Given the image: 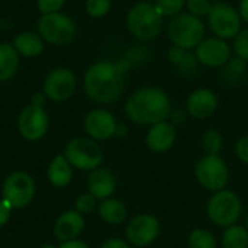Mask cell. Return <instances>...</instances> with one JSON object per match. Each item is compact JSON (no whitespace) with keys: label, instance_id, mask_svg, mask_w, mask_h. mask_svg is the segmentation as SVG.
Masks as SVG:
<instances>
[{"label":"cell","instance_id":"1","mask_svg":"<svg viewBox=\"0 0 248 248\" xmlns=\"http://www.w3.org/2000/svg\"><path fill=\"white\" fill-rule=\"evenodd\" d=\"M128 70L121 61H96L83 76V89L87 97L100 105L116 102L125 86V73Z\"/></svg>","mask_w":248,"mask_h":248},{"label":"cell","instance_id":"2","mask_svg":"<svg viewBox=\"0 0 248 248\" xmlns=\"http://www.w3.org/2000/svg\"><path fill=\"white\" fill-rule=\"evenodd\" d=\"M170 113V97L163 89L154 86L135 90L125 103V115L137 125H155L167 121Z\"/></svg>","mask_w":248,"mask_h":248},{"label":"cell","instance_id":"3","mask_svg":"<svg viewBox=\"0 0 248 248\" xmlns=\"http://www.w3.org/2000/svg\"><path fill=\"white\" fill-rule=\"evenodd\" d=\"M126 29L138 41L150 42L158 38L164 28V17L158 13L154 3L138 1L126 13Z\"/></svg>","mask_w":248,"mask_h":248},{"label":"cell","instance_id":"4","mask_svg":"<svg viewBox=\"0 0 248 248\" xmlns=\"http://www.w3.org/2000/svg\"><path fill=\"white\" fill-rule=\"evenodd\" d=\"M36 29L45 44L55 46H64L71 44L77 35L76 20L62 12L41 15V17L38 19Z\"/></svg>","mask_w":248,"mask_h":248},{"label":"cell","instance_id":"5","mask_svg":"<svg viewBox=\"0 0 248 248\" xmlns=\"http://www.w3.org/2000/svg\"><path fill=\"white\" fill-rule=\"evenodd\" d=\"M167 33L173 45L192 51L205 38V23L202 19L187 12H182L170 19L167 25Z\"/></svg>","mask_w":248,"mask_h":248},{"label":"cell","instance_id":"6","mask_svg":"<svg viewBox=\"0 0 248 248\" xmlns=\"http://www.w3.org/2000/svg\"><path fill=\"white\" fill-rule=\"evenodd\" d=\"M64 157L73 169L81 171H93L103 163V150L97 141L89 137L73 138L64 148Z\"/></svg>","mask_w":248,"mask_h":248},{"label":"cell","instance_id":"7","mask_svg":"<svg viewBox=\"0 0 248 248\" xmlns=\"http://www.w3.org/2000/svg\"><path fill=\"white\" fill-rule=\"evenodd\" d=\"M206 214L211 222L218 227L228 228L235 225L243 214V202L240 196L231 190L215 192L206 206Z\"/></svg>","mask_w":248,"mask_h":248},{"label":"cell","instance_id":"8","mask_svg":"<svg viewBox=\"0 0 248 248\" xmlns=\"http://www.w3.org/2000/svg\"><path fill=\"white\" fill-rule=\"evenodd\" d=\"M36 186L33 177L26 171H13L9 174L1 187V199L13 209H23L33 202Z\"/></svg>","mask_w":248,"mask_h":248},{"label":"cell","instance_id":"9","mask_svg":"<svg viewBox=\"0 0 248 248\" xmlns=\"http://www.w3.org/2000/svg\"><path fill=\"white\" fill-rule=\"evenodd\" d=\"M206 23L214 32V36L221 39H234L241 31V16L238 10L224 1H217L212 4L209 15L206 16Z\"/></svg>","mask_w":248,"mask_h":248},{"label":"cell","instance_id":"10","mask_svg":"<svg viewBox=\"0 0 248 248\" xmlns=\"http://www.w3.org/2000/svg\"><path fill=\"white\" fill-rule=\"evenodd\" d=\"M195 176L203 189L215 193L225 189L228 185L230 170L227 163L219 155H205L198 161Z\"/></svg>","mask_w":248,"mask_h":248},{"label":"cell","instance_id":"11","mask_svg":"<svg viewBox=\"0 0 248 248\" xmlns=\"http://www.w3.org/2000/svg\"><path fill=\"white\" fill-rule=\"evenodd\" d=\"M77 89V77L73 70L67 67L52 68L44 78L42 93L45 97L55 103H62L73 97Z\"/></svg>","mask_w":248,"mask_h":248},{"label":"cell","instance_id":"12","mask_svg":"<svg viewBox=\"0 0 248 248\" xmlns=\"http://www.w3.org/2000/svg\"><path fill=\"white\" fill-rule=\"evenodd\" d=\"M49 128V116L44 106L29 103L17 116V131L26 141L35 142L42 140Z\"/></svg>","mask_w":248,"mask_h":248},{"label":"cell","instance_id":"13","mask_svg":"<svg viewBox=\"0 0 248 248\" xmlns=\"http://www.w3.org/2000/svg\"><path fill=\"white\" fill-rule=\"evenodd\" d=\"M125 235L131 246L147 247L160 235V221L151 214H140L128 222Z\"/></svg>","mask_w":248,"mask_h":248},{"label":"cell","instance_id":"14","mask_svg":"<svg viewBox=\"0 0 248 248\" xmlns=\"http://www.w3.org/2000/svg\"><path fill=\"white\" fill-rule=\"evenodd\" d=\"M232 48L225 39L218 36L203 38L195 48V55L199 64L209 68H222L231 60Z\"/></svg>","mask_w":248,"mask_h":248},{"label":"cell","instance_id":"15","mask_svg":"<svg viewBox=\"0 0 248 248\" xmlns=\"http://www.w3.org/2000/svg\"><path fill=\"white\" fill-rule=\"evenodd\" d=\"M83 126L87 137L99 142L108 141L116 135L118 122L112 112L106 109H93L84 116Z\"/></svg>","mask_w":248,"mask_h":248},{"label":"cell","instance_id":"16","mask_svg":"<svg viewBox=\"0 0 248 248\" xmlns=\"http://www.w3.org/2000/svg\"><path fill=\"white\" fill-rule=\"evenodd\" d=\"M218 109V96L214 90L201 87L193 90L186 99V110L195 119L211 118Z\"/></svg>","mask_w":248,"mask_h":248},{"label":"cell","instance_id":"17","mask_svg":"<svg viewBox=\"0 0 248 248\" xmlns=\"http://www.w3.org/2000/svg\"><path fill=\"white\" fill-rule=\"evenodd\" d=\"M176 128L171 122L163 121L155 125H151L147 135H145V144L150 151L161 154L169 151L174 142H176Z\"/></svg>","mask_w":248,"mask_h":248},{"label":"cell","instance_id":"18","mask_svg":"<svg viewBox=\"0 0 248 248\" xmlns=\"http://www.w3.org/2000/svg\"><path fill=\"white\" fill-rule=\"evenodd\" d=\"M116 187H118L116 176L109 169L97 167L89 173L87 190L97 201H105L112 198V195L116 192Z\"/></svg>","mask_w":248,"mask_h":248},{"label":"cell","instance_id":"19","mask_svg":"<svg viewBox=\"0 0 248 248\" xmlns=\"http://www.w3.org/2000/svg\"><path fill=\"white\" fill-rule=\"evenodd\" d=\"M84 217L76 209L65 211L57 218L54 224V237L61 243L77 240V237L84 230Z\"/></svg>","mask_w":248,"mask_h":248},{"label":"cell","instance_id":"20","mask_svg":"<svg viewBox=\"0 0 248 248\" xmlns=\"http://www.w3.org/2000/svg\"><path fill=\"white\" fill-rule=\"evenodd\" d=\"M13 48L19 54V57L23 58H36L44 52L45 41L41 38L38 32L32 31H23L15 35L12 41Z\"/></svg>","mask_w":248,"mask_h":248},{"label":"cell","instance_id":"21","mask_svg":"<svg viewBox=\"0 0 248 248\" xmlns=\"http://www.w3.org/2000/svg\"><path fill=\"white\" fill-rule=\"evenodd\" d=\"M46 177L48 182L58 189H62L68 186L73 180V167L68 163V160L64 157V154L55 155L48 169H46Z\"/></svg>","mask_w":248,"mask_h":248},{"label":"cell","instance_id":"22","mask_svg":"<svg viewBox=\"0 0 248 248\" xmlns=\"http://www.w3.org/2000/svg\"><path fill=\"white\" fill-rule=\"evenodd\" d=\"M20 57L10 42H0V83L15 77L19 70Z\"/></svg>","mask_w":248,"mask_h":248},{"label":"cell","instance_id":"23","mask_svg":"<svg viewBox=\"0 0 248 248\" xmlns=\"http://www.w3.org/2000/svg\"><path fill=\"white\" fill-rule=\"evenodd\" d=\"M97 212H99L100 219L109 225L122 224L128 215V211H126V206L124 205V202L113 199V198L100 201V203L97 206Z\"/></svg>","mask_w":248,"mask_h":248},{"label":"cell","instance_id":"24","mask_svg":"<svg viewBox=\"0 0 248 248\" xmlns=\"http://www.w3.org/2000/svg\"><path fill=\"white\" fill-rule=\"evenodd\" d=\"M224 248H248V230L243 225H231L222 234Z\"/></svg>","mask_w":248,"mask_h":248},{"label":"cell","instance_id":"25","mask_svg":"<svg viewBox=\"0 0 248 248\" xmlns=\"http://www.w3.org/2000/svg\"><path fill=\"white\" fill-rule=\"evenodd\" d=\"M187 246L189 248H217V238L211 231L198 228L189 234Z\"/></svg>","mask_w":248,"mask_h":248},{"label":"cell","instance_id":"26","mask_svg":"<svg viewBox=\"0 0 248 248\" xmlns=\"http://www.w3.org/2000/svg\"><path fill=\"white\" fill-rule=\"evenodd\" d=\"M246 68H247V61L235 57V58H231L224 67H222V76H224V80L228 81V83H237L238 80L243 78L244 73H246Z\"/></svg>","mask_w":248,"mask_h":248},{"label":"cell","instance_id":"27","mask_svg":"<svg viewBox=\"0 0 248 248\" xmlns=\"http://www.w3.org/2000/svg\"><path fill=\"white\" fill-rule=\"evenodd\" d=\"M224 147V138L217 129H209L202 137V148L206 155H219Z\"/></svg>","mask_w":248,"mask_h":248},{"label":"cell","instance_id":"28","mask_svg":"<svg viewBox=\"0 0 248 248\" xmlns=\"http://www.w3.org/2000/svg\"><path fill=\"white\" fill-rule=\"evenodd\" d=\"M154 6L163 17H174L186 7V0H154Z\"/></svg>","mask_w":248,"mask_h":248},{"label":"cell","instance_id":"29","mask_svg":"<svg viewBox=\"0 0 248 248\" xmlns=\"http://www.w3.org/2000/svg\"><path fill=\"white\" fill-rule=\"evenodd\" d=\"M84 7L92 19H102L110 12L112 0H86Z\"/></svg>","mask_w":248,"mask_h":248},{"label":"cell","instance_id":"30","mask_svg":"<svg viewBox=\"0 0 248 248\" xmlns=\"http://www.w3.org/2000/svg\"><path fill=\"white\" fill-rule=\"evenodd\" d=\"M212 4H214V1H211V0H186L187 13H190L199 19H203L209 15Z\"/></svg>","mask_w":248,"mask_h":248},{"label":"cell","instance_id":"31","mask_svg":"<svg viewBox=\"0 0 248 248\" xmlns=\"http://www.w3.org/2000/svg\"><path fill=\"white\" fill-rule=\"evenodd\" d=\"M96 206H97V199H96L93 195H90V193H83V195H80V196L76 199V202H74V209H76L78 214H81L83 217L92 214V212L96 209Z\"/></svg>","mask_w":248,"mask_h":248},{"label":"cell","instance_id":"32","mask_svg":"<svg viewBox=\"0 0 248 248\" xmlns=\"http://www.w3.org/2000/svg\"><path fill=\"white\" fill-rule=\"evenodd\" d=\"M232 51L235 52V57L244 60L248 62V28L241 29L232 42Z\"/></svg>","mask_w":248,"mask_h":248},{"label":"cell","instance_id":"33","mask_svg":"<svg viewBox=\"0 0 248 248\" xmlns=\"http://www.w3.org/2000/svg\"><path fill=\"white\" fill-rule=\"evenodd\" d=\"M198 65H199V61L195 55V52L192 51H187V54L185 55V58L182 60V62L179 65H176L177 71L182 74V76H192L196 73L198 70Z\"/></svg>","mask_w":248,"mask_h":248},{"label":"cell","instance_id":"34","mask_svg":"<svg viewBox=\"0 0 248 248\" xmlns=\"http://www.w3.org/2000/svg\"><path fill=\"white\" fill-rule=\"evenodd\" d=\"M67 0H36V7L41 15L58 13L64 7Z\"/></svg>","mask_w":248,"mask_h":248},{"label":"cell","instance_id":"35","mask_svg":"<svg viewBox=\"0 0 248 248\" xmlns=\"http://www.w3.org/2000/svg\"><path fill=\"white\" fill-rule=\"evenodd\" d=\"M187 51H189V49L180 48V46H177V45H171V46L169 48V51H167V58H169V61L176 67V65H179V64L182 62V60L185 58V55L187 54Z\"/></svg>","mask_w":248,"mask_h":248},{"label":"cell","instance_id":"36","mask_svg":"<svg viewBox=\"0 0 248 248\" xmlns=\"http://www.w3.org/2000/svg\"><path fill=\"white\" fill-rule=\"evenodd\" d=\"M235 154L237 157L248 166V135L240 138L235 144Z\"/></svg>","mask_w":248,"mask_h":248},{"label":"cell","instance_id":"37","mask_svg":"<svg viewBox=\"0 0 248 248\" xmlns=\"http://www.w3.org/2000/svg\"><path fill=\"white\" fill-rule=\"evenodd\" d=\"M12 211H13V208L4 199H0V228H3L10 221Z\"/></svg>","mask_w":248,"mask_h":248},{"label":"cell","instance_id":"38","mask_svg":"<svg viewBox=\"0 0 248 248\" xmlns=\"http://www.w3.org/2000/svg\"><path fill=\"white\" fill-rule=\"evenodd\" d=\"M100 248H131V244L128 241L122 240V238L113 237V238L106 240Z\"/></svg>","mask_w":248,"mask_h":248},{"label":"cell","instance_id":"39","mask_svg":"<svg viewBox=\"0 0 248 248\" xmlns=\"http://www.w3.org/2000/svg\"><path fill=\"white\" fill-rule=\"evenodd\" d=\"M58 248H90L84 241L81 240H71V241H65V243H61Z\"/></svg>","mask_w":248,"mask_h":248},{"label":"cell","instance_id":"40","mask_svg":"<svg viewBox=\"0 0 248 248\" xmlns=\"http://www.w3.org/2000/svg\"><path fill=\"white\" fill-rule=\"evenodd\" d=\"M237 10H238V13L241 16V20L248 23V0H240V4H238Z\"/></svg>","mask_w":248,"mask_h":248},{"label":"cell","instance_id":"41","mask_svg":"<svg viewBox=\"0 0 248 248\" xmlns=\"http://www.w3.org/2000/svg\"><path fill=\"white\" fill-rule=\"evenodd\" d=\"M45 100H46L45 94H44L42 92H38V93H35V94L32 96L31 103H32V105H36V106H44V105H45Z\"/></svg>","mask_w":248,"mask_h":248},{"label":"cell","instance_id":"42","mask_svg":"<svg viewBox=\"0 0 248 248\" xmlns=\"http://www.w3.org/2000/svg\"><path fill=\"white\" fill-rule=\"evenodd\" d=\"M39 248H58L57 246H54V244H42Z\"/></svg>","mask_w":248,"mask_h":248},{"label":"cell","instance_id":"43","mask_svg":"<svg viewBox=\"0 0 248 248\" xmlns=\"http://www.w3.org/2000/svg\"><path fill=\"white\" fill-rule=\"evenodd\" d=\"M138 1H145V3H154V0H138Z\"/></svg>","mask_w":248,"mask_h":248},{"label":"cell","instance_id":"44","mask_svg":"<svg viewBox=\"0 0 248 248\" xmlns=\"http://www.w3.org/2000/svg\"><path fill=\"white\" fill-rule=\"evenodd\" d=\"M246 228L248 230V215H247V219H246Z\"/></svg>","mask_w":248,"mask_h":248},{"label":"cell","instance_id":"45","mask_svg":"<svg viewBox=\"0 0 248 248\" xmlns=\"http://www.w3.org/2000/svg\"><path fill=\"white\" fill-rule=\"evenodd\" d=\"M211 1H214V3H217V1H219V0H211Z\"/></svg>","mask_w":248,"mask_h":248}]
</instances>
